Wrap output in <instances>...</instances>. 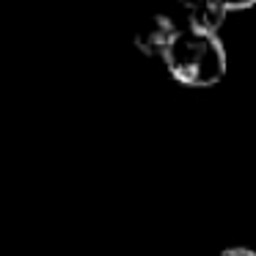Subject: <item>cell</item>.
Wrapping results in <instances>:
<instances>
[{
	"label": "cell",
	"instance_id": "cell-2",
	"mask_svg": "<svg viewBox=\"0 0 256 256\" xmlns=\"http://www.w3.org/2000/svg\"><path fill=\"white\" fill-rule=\"evenodd\" d=\"M182 25L174 14L160 12V14H152L138 30H135V47H138L144 56H166V50L171 47V42L182 34Z\"/></svg>",
	"mask_w": 256,
	"mask_h": 256
},
{
	"label": "cell",
	"instance_id": "cell-1",
	"mask_svg": "<svg viewBox=\"0 0 256 256\" xmlns=\"http://www.w3.org/2000/svg\"><path fill=\"white\" fill-rule=\"evenodd\" d=\"M166 69L176 83L190 88H210L226 74L228 58L218 34L184 28L162 56Z\"/></svg>",
	"mask_w": 256,
	"mask_h": 256
},
{
	"label": "cell",
	"instance_id": "cell-3",
	"mask_svg": "<svg viewBox=\"0 0 256 256\" xmlns=\"http://www.w3.org/2000/svg\"><path fill=\"white\" fill-rule=\"evenodd\" d=\"M174 6H176L174 17L179 20L182 28L206 30V34H218L228 14L220 0H174Z\"/></svg>",
	"mask_w": 256,
	"mask_h": 256
},
{
	"label": "cell",
	"instance_id": "cell-4",
	"mask_svg": "<svg viewBox=\"0 0 256 256\" xmlns=\"http://www.w3.org/2000/svg\"><path fill=\"white\" fill-rule=\"evenodd\" d=\"M220 3L228 8V12H242V8L256 6V0H220Z\"/></svg>",
	"mask_w": 256,
	"mask_h": 256
},
{
	"label": "cell",
	"instance_id": "cell-5",
	"mask_svg": "<svg viewBox=\"0 0 256 256\" xmlns=\"http://www.w3.org/2000/svg\"><path fill=\"white\" fill-rule=\"evenodd\" d=\"M220 256H256V250H250V248H226Z\"/></svg>",
	"mask_w": 256,
	"mask_h": 256
}]
</instances>
